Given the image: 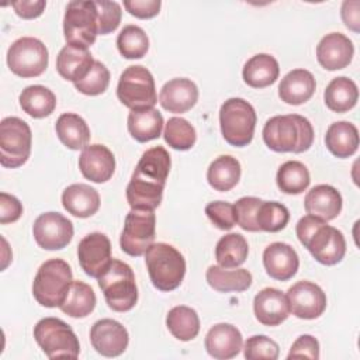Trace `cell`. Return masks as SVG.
<instances>
[{
    "label": "cell",
    "mask_w": 360,
    "mask_h": 360,
    "mask_svg": "<svg viewBox=\"0 0 360 360\" xmlns=\"http://www.w3.org/2000/svg\"><path fill=\"white\" fill-rule=\"evenodd\" d=\"M166 326L176 339L188 342L200 332V318L195 309L186 305H177L169 311L166 316Z\"/></svg>",
    "instance_id": "cell-37"
},
{
    "label": "cell",
    "mask_w": 360,
    "mask_h": 360,
    "mask_svg": "<svg viewBox=\"0 0 360 360\" xmlns=\"http://www.w3.org/2000/svg\"><path fill=\"white\" fill-rule=\"evenodd\" d=\"M91 346L104 357L121 356L129 342L127 329L114 319L105 318L97 321L90 329Z\"/></svg>",
    "instance_id": "cell-17"
},
{
    "label": "cell",
    "mask_w": 360,
    "mask_h": 360,
    "mask_svg": "<svg viewBox=\"0 0 360 360\" xmlns=\"http://www.w3.org/2000/svg\"><path fill=\"white\" fill-rule=\"evenodd\" d=\"M325 104L330 111L346 112L352 110L359 98V90L356 83L346 77H335L325 89Z\"/></svg>",
    "instance_id": "cell-34"
},
{
    "label": "cell",
    "mask_w": 360,
    "mask_h": 360,
    "mask_svg": "<svg viewBox=\"0 0 360 360\" xmlns=\"http://www.w3.org/2000/svg\"><path fill=\"white\" fill-rule=\"evenodd\" d=\"M263 141L274 152L302 153L312 146L314 128L298 114L274 115L263 127Z\"/></svg>",
    "instance_id": "cell-2"
},
{
    "label": "cell",
    "mask_w": 360,
    "mask_h": 360,
    "mask_svg": "<svg viewBox=\"0 0 360 360\" xmlns=\"http://www.w3.org/2000/svg\"><path fill=\"white\" fill-rule=\"evenodd\" d=\"M256 111L250 103L243 98H228L219 110V125L224 139L236 148L252 142L256 127Z\"/></svg>",
    "instance_id": "cell-6"
},
{
    "label": "cell",
    "mask_w": 360,
    "mask_h": 360,
    "mask_svg": "<svg viewBox=\"0 0 360 360\" xmlns=\"http://www.w3.org/2000/svg\"><path fill=\"white\" fill-rule=\"evenodd\" d=\"M22 215V204L14 195L0 193V224L15 222Z\"/></svg>",
    "instance_id": "cell-50"
},
{
    "label": "cell",
    "mask_w": 360,
    "mask_h": 360,
    "mask_svg": "<svg viewBox=\"0 0 360 360\" xmlns=\"http://www.w3.org/2000/svg\"><path fill=\"white\" fill-rule=\"evenodd\" d=\"M205 214L208 219L221 231H229L236 224L235 205L226 201H212L207 204Z\"/></svg>",
    "instance_id": "cell-46"
},
{
    "label": "cell",
    "mask_w": 360,
    "mask_h": 360,
    "mask_svg": "<svg viewBox=\"0 0 360 360\" xmlns=\"http://www.w3.org/2000/svg\"><path fill=\"white\" fill-rule=\"evenodd\" d=\"M276 183L285 194H301L308 188L311 177L304 163L298 160H288L278 167Z\"/></svg>",
    "instance_id": "cell-39"
},
{
    "label": "cell",
    "mask_w": 360,
    "mask_h": 360,
    "mask_svg": "<svg viewBox=\"0 0 360 360\" xmlns=\"http://www.w3.org/2000/svg\"><path fill=\"white\" fill-rule=\"evenodd\" d=\"M117 48L127 59H141L149 49V38L138 25H127L117 37Z\"/></svg>",
    "instance_id": "cell-40"
},
{
    "label": "cell",
    "mask_w": 360,
    "mask_h": 360,
    "mask_svg": "<svg viewBox=\"0 0 360 360\" xmlns=\"http://www.w3.org/2000/svg\"><path fill=\"white\" fill-rule=\"evenodd\" d=\"M207 283L219 292H242L252 285V274L246 269L228 270L221 266H210L205 273Z\"/></svg>",
    "instance_id": "cell-32"
},
{
    "label": "cell",
    "mask_w": 360,
    "mask_h": 360,
    "mask_svg": "<svg viewBox=\"0 0 360 360\" xmlns=\"http://www.w3.org/2000/svg\"><path fill=\"white\" fill-rule=\"evenodd\" d=\"M253 311L256 319L266 326H277L290 315V304L287 295L277 288H263L253 300Z\"/></svg>",
    "instance_id": "cell-20"
},
{
    "label": "cell",
    "mask_w": 360,
    "mask_h": 360,
    "mask_svg": "<svg viewBox=\"0 0 360 360\" xmlns=\"http://www.w3.org/2000/svg\"><path fill=\"white\" fill-rule=\"evenodd\" d=\"M156 235V215L150 210H131L124 222L120 236L122 252L138 257L153 245Z\"/></svg>",
    "instance_id": "cell-11"
},
{
    "label": "cell",
    "mask_w": 360,
    "mask_h": 360,
    "mask_svg": "<svg viewBox=\"0 0 360 360\" xmlns=\"http://www.w3.org/2000/svg\"><path fill=\"white\" fill-rule=\"evenodd\" d=\"M94 65V59L87 48L65 45L56 56L58 73L69 82L77 83L87 76Z\"/></svg>",
    "instance_id": "cell-25"
},
{
    "label": "cell",
    "mask_w": 360,
    "mask_h": 360,
    "mask_svg": "<svg viewBox=\"0 0 360 360\" xmlns=\"http://www.w3.org/2000/svg\"><path fill=\"white\" fill-rule=\"evenodd\" d=\"M128 131L138 142H149L162 134L163 117L156 108L134 110L128 115Z\"/></svg>",
    "instance_id": "cell-31"
},
{
    "label": "cell",
    "mask_w": 360,
    "mask_h": 360,
    "mask_svg": "<svg viewBox=\"0 0 360 360\" xmlns=\"http://www.w3.org/2000/svg\"><path fill=\"white\" fill-rule=\"evenodd\" d=\"M342 20L345 25L354 31L359 32L360 30V1L359 0H346L342 4Z\"/></svg>",
    "instance_id": "cell-52"
},
{
    "label": "cell",
    "mask_w": 360,
    "mask_h": 360,
    "mask_svg": "<svg viewBox=\"0 0 360 360\" xmlns=\"http://www.w3.org/2000/svg\"><path fill=\"white\" fill-rule=\"evenodd\" d=\"M108 307L117 312L131 311L138 301V287L132 269L112 259L107 270L97 278Z\"/></svg>",
    "instance_id": "cell-5"
},
{
    "label": "cell",
    "mask_w": 360,
    "mask_h": 360,
    "mask_svg": "<svg viewBox=\"0 0 360 360\" xmlns=\"http://www.w3.org/2000/svg\"><path fill=\"white\" fill-rule=\"evenodd\" d=\"M170 165V155L163 146H153L143 152L127 186V201L131 210L155 211L160 205Z\"/></svg>",
    "instance_id": "cell-1"
},
{
    "label": "cell",
    "mask_w": 360,
    "mask_h": 360,
    "mask_svg": "<svg viewBox=\"0 0 360 360\" xmlns=\"http://www.w3.org/2000/svg\"><path fill=\"white\" fill-rule=\"evenodd\" d=\"M342 195L329 184H318L312 187L304 200L308 215H314L325 222L335 219L342 211Z\"/></svg>",
    "instance_id": "cell-24"
},
{
    "label": "cell",
    "mask_w": 360,
    "mask_h": 360,
    "mask_svg": "<svg viewBox=\"0 0 360 360\" xmlns=\"http://www.w3.org/2000/svg\"><path fill=\"white\" fill-rule=\"evenodd\" d=\"M63 34L68 45L89 48L98 35V17L94 1L68 3L63 17Z\"/></svg>",
    "instance_id": "cell-9"
},
{
    "label": "cell",
    "mask_w": 360,
    "mask_h": 360,
    "mask_svg": "<svg viewBox=\"0 0 360 360\" xmlns=\"http://www.w3.org/2000/svg\"><path fill=\"white\" fill-rule=\"evenodd\" d=\"M48 49L34 37H22L11 44L7 51V65L20 77H37L48 66Z\"/></svg>",
    "instance_id": "cell-12"
},
{
    "label": "cell",
    "mask_w": 360,
    "mask_h": 360,
    "mask_svg": "<svg viewBox=\"0 0 360 360\" xmlns=\"http://www.w3.org/2000/svg\"><path fill=\"white\" fill-rule=\"evenodd\" d=\"M325 145L336 158L345 159L354 155L359 148V131L356 125L349 121L330 124L325 135Z\"/></svg>",
    "instance_id": "cell-29"
},
{
    "label": "cell",
    "mask_w": 360,
    "mask_h": 360,
    "mask_svg": "<svg viewBox=\"0 0 360 360\" xmlns=\"http://www.w3.org/2000/svg\"><path fill=\"white\" fill-rule=\"evenodd\" d=\"M319 359V342L311 335H301L292 343L287 359Z\"/></svg>",
    "instance_id": "cell-48"
},
{
    "label": "cell",
    "mask_w": 360,
    "mask_h": 360,
    "mask_svg": "<svg viewBox=\"0 0 360 360\" xmlns=\"http://www.w3.org/2000/svg\"><path fill=\"white\" fill-rule=\"evenodd\" d=\"M34 239L45 250L66 248L73 238V224L59 212L41 214L32 226Z\"/></svg>",
    "instance_id": "cell-14"
},
{
    "label": "cell",
    "mask_w": 360,
    "mask_h": 360,
    "mask_svg": "<svg viewBox=\"0 0 360 360\" xmlns=\"http://www.w3.org/2000/svg\"><path fill=\"white\" fill-rule=\"evenodd\" d=\"M96 302V294L89 284L83 281H73L63 304L59 308L63 314L72 318H84L93 312Z\"/></svg>",
    "instance_id": "cell-38"
},
{
    "label": "cell",
    "mask_w": 360,
    "mask_h": 360,
    "mask_svg": "<svg viewBox=\"0 0 360 360\" xmlns=\"http://www.w3.org/2000/svg\"><path fill=\"white\" fill-rule=\"evenodd\" d=\"M278 62L269 53H257L252 56L242 70L245 83L253 89H264L273 84L278 79Z\"/></svg>",
    "instance_id": "cell-28"
},
{
    "label": "cell",
    "mask_w": 360,
    "mask_h": 360,
    "mask_svg": "<svg viewBox=\"0 0 360 360\" xmlns=\"http://www.w3.org/2000/svg\"><path fill=\"white\" fill-rule=\"evenodd\" d=\"M207 353L217 360L233 359L242 350L243 339L239 329L231 323L214 325L204 340Z\"/></svg>",
    "instance_id": "cell-21"
},
{
    "label": "cell",
    "mask_w": 360,
    "mask_h": 360,
    "mask_svg": "<svg viewBox=\"0 0 360 360\" xmlns=\"http://www.w3.org/2000/svg\"><path fill=\"white\" fill-rule=\"evenodd\" d=\"M162 1L160 0H127L124 1V7L127 11L136 18H152L159 14Z\"/></svg>",
    "instance_id": "cell-49"
},
{
    "label": "cell",
    "mask_w": 360,
    "mask_h": 360,
    "mask_svg": "<svg viewBox=\"0 0 360 360\" xmlns=\"http://www.w3.org/2000/svg\"><path fill=\"white\" fill-rule=\"evenodd\" d=\"M79 169L87 180L93 183H105L114 174L115 158L104 145H87L79 156Z\"/></svg>",
    "instance_id": "cell-18"
},
{
    "label": "cell",
    "mask_w": 360,
    "mask_h": 360,
    "mask_svg": "<svg viewBox=\"0 0 360 360\" xmlns=\"http://www.w3.org/2000/svg\"><path fill=\"white\" fill-rule=\"evenodd\" d=\"M316 82L307 69H294L288 72L278 84V97L290 105L307 103L315 93Z\"/></svg>",
    "instance_id": "cell-26"
},
{
    "label": "cell",
    "mask_w": 360,
    "mask_h": 360,
    "mask_svg": "<svg viewBox=\"0 0 360 360\" xmlns=\"http://www.w3.org/2000/svg\"><path fill=\"white\" fill-rule=\"evenodd\" d=\"M18 100L22 111L32 118H45L51 115L56 107L53 91L41 84L25 87Z\"/></svg>",
    "instance_id": "cell-35"
},
{
    "label": "cell",
    "mask_w": 360,
    "mask_h": 360,
    "mask_svg": "<svg viewBox=\"0 0 360 360\" xmlns=\"http://www.w3.org/2000/svg\"><path fill=\"white\" fill-rule=\"evenodd\" d=\"M32 134L30 125L18 117H7L0 122V163L3 167L22 166L31 153Z\"/></svg>",
    "instance_id": "cell-10"
},
{
    "label": "cell",
    "mask_w": 360,
    "mask_h": 360,
    "mask_svg": "<svg viewBox=\"0 0 360 360\" xmlns=\"http://www.w3.org/2000/svg\"><path fill=\"white\" fill-rule=\"evenodd\" d=\"M290 221L288 208L277 201H262L256 212V222L260 231L278 232Z\"/></svg>",
    "instance_id": "cell-42"
},
{
    "label": "cell",
    "mask_w": 360,
    "mask_h": 360,
    "mask_svg": "<svg viewBox=\"0 0 360 360\" xmlns=\"http://www.w3.org/2000/svg\"><path fill=\"white\" fill-rule=\"evenodd\" d=\"M290 312L301 319H315L326 309V294L312 281H298L287 291Z\"/></svg>",
    "instance_id": "cell-16"
},
{
    "label": "cell",
    "mask_w": 360,
    "mask_h": 360,
    "mask_svg": "<svg viewBox=\"0 0 360 360\" xmlns=\"http://www.w3.org/2000/svg\"><path fill=\"white\" fill-rule=\"evenodd\" d=\"M55 129L59 141L72 150L84 149L90 141L89 125L75 112H65L59 115Z\"/></svg>",
    "instance_id": "cell-30"
},
{
    "label": "cell",
    "mask_w": 360,
    "mask_h": 360,
    "mask_svg": "<svg viewBox=\"0 0 360 360\" xmlns=\"http://www.w3.org/2000/svg\"><path fill=\"white\" fill-rule=\"evenodd\" d=\"M73 283L72 269L62 259H49L42 263L34 277L32 295L46 308L60 307Z\"/></svg>",
    "instance_id": "cell-4"
},
{
    "label": "cell",
    "mask_w": 360,
    "mask_h": 360,
    "mask_svg": "<svg viewBox=\"0 0 360 360\" xmlns=\"http://www.w3.org/2000/svg\"><path fill=\"white\" fill-rule=\"evenodd\" d=\"M97 8V17H98V34L107 35L112 31H115L121 22V6L117 1H107V0H98L94 1Z\"/></svg>",
    "instance_id": "cell-45"
},
{
    "label": "cell",
    "mask_w": 360,
    "mask_h": 360,
    "mask_svg": "<svg viewBox=\"0 0 360 360\" xmlns=\"http://www.w3.org/2000/svg\"><path fill=\"white\" fill-rule=\"evenodd\" d=\"M163 138L166 143L176 150H188L197 141L194 127L181 117H172L165 125Z\"/></svg>",
    "instance_id": "cell-41"
},
{
    "label": "cell",
    "mask_w": 360,
    "mask_h": 360,
    "mask_svg": "<svg viewBox=\"0 0 360 360\" xmlns=\"http://www.w3.org/2000/svg\"><path fill=\"white\" fill-rule=\"evenodd\" d=\"M34 338L49 359H76L80 353V343L73 329L59 318L48 316L34 326Z\"/></svg>",
    "instance_id": "cell-7"
},
{
    "label": "cell",
    "mask_w": 360,
    "mask_h": 360,
    "mask_svg": "<svg viewBox=\"0 0 360 360\" xmlns=\"http://www.w3.org/2000/svg\"><path fill=\"white\" fill-rule=\"evenodd\" d=\"M262 200L257 197H242L236 201L235 211H236V224L249 232H259V226L256 222V212Z\"/></svg>",
    "instance_id": "cell-47"
},
{
    "label": "cell",
    "mask_w": 360,
    "mask_h": 360,
    "mask_svg": "<svg viewBox=\"0 0 360 360\" xmlns=\"http://www.w3.org/2000/svg\"><path fill=\"white\" fill-rule=\"evenodd\" d=\"M198 100V89L194 82L186 77H176L163 84L159 93L160 105L174 114L191 110Z\"/></svg>",
    "instance_id": "cell-23"
},
{
    "label": "cell",
    "mask_w": 360,
    "mask_h": 360,
    "mask_svg": "<svg viewBox=\"0 0 360 360\" xmlns=\"http://www.w3.org/2000/svg\"><path fill=\"white\" fill-rule=\"evenodd\" d=\"M110 84V72L104 63L94 60L91 70L84 79L75 83L77 91L86 96H98L103 94Z\"/></svg>",
    "instance_id": "cell-43"
},
{
    "label": "cell",
    "mask_w": 360,
    "mask_h": 360,
    "mask_svg": "<svg viewBox=\"0 0 360 360\" xmlns=\"http://www.w3.org/2000/svg\"><path fill=\"white\" fill-rule=\"evenodd\" d=\"M353 53V42L340 32L326 34L316 46V59L326 70H339L349 66Z\"/></svg>",
    "instance_id": "cell-19"
},
{
    "label": "cell",
    "mask_w": 360,
    "mask_h": 360,
    "mask_svg": "<svg viewBox=\"0 0 360 360\" xmlns=\"http://www.w3.org/2000/svg\"><path fill=\"white\" fill-rule=\"evenodd\" d=\"M117 97L131 111L153 108L158 96L152 73L141 65L128 66L120 76Z\"/></svg>",
    "instance_id": "cell-8"
},
{
    "label": "cell",
    "mask_w": 360,
    "mask_h": 360,
    "mask_svg": "<svg viewBox=\"0 0 360 360\" xmlns=\"http://www.w3.org/2000/svg\"><path fill=\"white\" fill-rule=\"evenodd\" d=\"M263 264L271 278L287 281L295 276L300 259L294 248L288 243L273 242L263 252Z\"/></svg>",
    "instance_id": "cell-22"
},
{
    "label": "cell",
    "mask_w": 360,
    "mask_h": 360,
    "mask_svg": "<svg viewBox=\"0 0 360 360\" xmlns=\"http://www.w3.org/2000/svg\"><path fill=\"white\" fill-rule=\"evenodd\" d=\"M249 253V245L243 235L228 233L222 236L215 246V259L224 269H236L245 263Z\"/></svg>",
    "instance_id": "cell-36"
},
{
    "label": "cell",
    "mask_w": 360,
    "mask_h": 360,
    "mask_svg": "<svg viewBox=\"0 0 360 360\" xmlns=\"http://www.w3.org/2000/svg\"><path fill=\"white\" fill-rule=\"evenodd\" d=\"M63 208L77 218H89L100 208L98 191L89 184H70L62 193Z\"/></svg>",
    "instance_id": "cell-27"
},
{
    "label": "cell",
    "mask_w": 360,
    "mask_h": 360,
    "mask_svg": "<svg viewBox=\"0 0 360 360\" xmlns=\"http://www.w3.org/2000/svg\"><path fill=\"white\" fill-rule=\"evenodd\" d=\"M11 7L14 8L15 14L21 18L25 20H32L39 17L45 7H46V1L44 0H21V1H14L11 3Z\"/></svg>",
    "instance_id": "cell-51"
},
{
    "label": "cell",
    "mask_w": 360,
    "mask_h": 360,
    "mask_svg": "<svg viewBox=\"0 0 360 360\" xmlns=\"http://www.w3.org/2000/svg\"><path fill=\"white\" fill-rule=\"evenodd\" d=\"M309 250L312 257L325 266H333L342 262L346 253V240L343 233L322 222L302 243Z\"/></svg>",
    "instance_id": "cell-13"
},
{
    "label": "cell",
    "mask_w": 360,
    "mask_h": 360,
    "mask_svg": "<svg viewBox=\"0 0 360 360\" xmlns=\"http://www.w3.org/2000/svg\"><path fill=\"white\" fill-rule=\"evenodd\" d=\"M278 354H280L278 345L273 339L264 335L250 336L245 342L243 356L248 360H259V359L276 360L278 359Z\"/></svg>",
    "instance_id": "cell-44"
},
{
    "label": "cell",
    "mask_w": 360,
    "mask_h": 360,
    "mask_svg": "<svg viewBox=\"0 0 360 360\" xmlns=\"http://www.w3.org/2000/svg\"><path fill=\"white\" fill-rule=\"evenodd\" d=\"M77 259L82 270L98 278L111 263V242L107 235L93 232L86 235L77 246Z\"/></svg>",
    "instance_id": "cell-15"
},
{
    "label": "cell",
    "mask_w": 360,
    "mask_h": 360,
    "mask_svg": "<svg viewBox=\"0 0 360 360\" xmlns=\"http://www.w3.org/2000/svg\"><path fill=\"white\" fill-rule=\"evenodd\" d=\"M145 263L152 284L160 291L176 290L184 278L186 260L169 243H153L145 253Z\"/></svg>",
    "instance_id": "cell-3"
},
{
    "label": "cell",
    "mask_w": 360,
    "mask_h": 360,
    "mask_svg": "<svg viewBox=\"0 0 360 360\" xmlns=\"http://www.w3.org/2000/svg\"><path fill=\"white\" fill-rule=\"evenodd\" d=\"M240 163L231 155L218 156L211 162L207 170L208 184L217 191L232 190L240 179Z\"/></svg>",
    "instance_id": "cell-33"
}]
</instances>
